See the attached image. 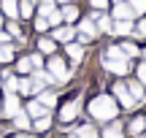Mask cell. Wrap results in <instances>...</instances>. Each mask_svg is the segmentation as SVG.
<instances>
[{
  "label": "cell",
  "instance_id": "e0dca14e",
  "mask_svg": "<svg viewBox=\"0 0 146 138\" xmlns=\"http://www.w3.org/2000/svg\"><path fill=\"white\" fill-rule=\"evenodd\" d=\"M16 111H22L19 98H16V92H8V95H5V117H14Z\"/></svg>",
  "mask_w": 146,
  "mask_h": 138
},
{
  "label": "cell",
  "instance_id": "7a4b0ae2",
  "mask_svg": "<svg viewBox=\"0 0 146 138\" xmlns=\"http://www.w3.org/2000/svg\"><path fill=\"white\" fill-rule=\"evenodd\" d=\"M89 117L98 119V122H111V119H116V114H119V103H116L114 95H98L89 100L87 106Z\"/></svg>",
  "mask_w": 146,
  "mask_h": 138
},
{
  "label": "cell",
  "instance_id": "f1b7e54d",
  "mask_svg": "<svg viewBox=\"0 0 146 138\" xmlns=\"http://www.w3.org/2000/svg\"><path fill=\"white\" fill-rule=\"evenodd\" d=\"M127 3H130V8H133L135 16H143L146 14V0H127Z\"/></svg>",
  "mask_w": 146,
  "mask_h": 138
},
{
  "label": "cell",
  "instance_id": "8d00e7d4",
  "mask_svg": "<svg viewBox=\"0 0 146 138\" xmlns=\"http://www.w3.org/2000/svg\"><path fill=\"white\" fill-rule=\"evenodd\" d=\"M54 3H57V5H65V3H70V0H54Z\"/></svg>",
  "mask_w": 146,
  "mask_h": 138
},
{
  "label": "cell",
  "instance_id": "484cf974",
  "mask_svg": "<svg viewBox=\"0 0 146 138\" xmlns=\"http://www.w3.org/2000/svg\"><path fill=\"white\" fill-rule=\"evenodd\" d=\"M5 33H8V35H14L16 41H22V43H25V33H22V27L16 25V19H11V22H8V30H5Z\"/></svg>",
  "mask_w": 146,
  "mask_h": 138
},
{
  "label": "cell",
  "instance_id": "7402d4cb",
  "mask_svg": "<svg viewBox=\"0 0 146 138\" xmlns=\"http://www.w3.org/2000/svg\"><path fill=\"white\" fill-rule=\"evenodd\" d=\"M38 103H43L46 108H52L54 103H57V95H54V92H49V90H46V92L41 90V92H38Z\"/></svg>",
  "mask_w": 146,
  "mask_h": 138
},
{
  "label": "cell",
  "instance_id": "836d02e7",
  "mask_svg": "<svg viewBox=\"0 0 146 138\" xmlns=\"http://www.w3.org/2000/svg\"><path fill=\"white\" fill-rule=\"evenodd\" d=\"M30 62H33V70H35V68H41V65H43V57H41V52L30 54Z\"/></svg>",
  "mask_w": 146,
  "mask_h": 138
},
{
  "label": "cell",
  "instance_id": "4fadbf2b",
  "mask_svg": "<svg viewBox=\"0 0 146 138\" xmlns=\"http://www.w3.org/2000/svg\"><path fill=\"white\" fill-rule=\"evenodd\" d=\"M38 52L46 54V57L49 54H57V41H54L52 35H41L38 38Z\"/></svg>",
  "mask_w": 146,
  "mask_h": 138
},
{
  "label": "cell",
  "instance_id": "5b68a950",
  "mask_svg": "<svg viewBox=\"0 0 146 138\" xmlns=\"http://www.w3.org/2000/svg\"><path fill=\"white\" fill-rule=\"evenodd\" d=\"M114 98L119 100V106H122V108H135V106H138V100L130 95L127 84H122V81H119V84H114Z\"/></svg>",
  "mask_w": 146,
  "mask_h": 138
},
{
  "label": "cell",
  "instance_id": "9c48e42d",
  "mask_svg": "<svg viewBox=\"0 0 146 138\" xmlns=\"http://www.w3.org/2000/svg\"><path fill=\"white\" fill-rule=\"evenodd\" d=\"M78 100H68L62 106V111H60V122L62 125H70V122H76V117H78Z\"/></svg>",
  "mask_w": 146,
  "mask_h": 138
},
{
  "label": "cell",
  "instance_id": "f546056e",
  "mask_svg": "<svg viewBox=\"0 0 146 138\" xmlns=\"http://www.w3.org/2000/svg\"><path fill=\"white\" fill-rule=\"evenodd\" d=\"M3 79H5V92H16V90H19V79H16V76L5 73Z\"/></svg>",
  "mask_w": 146,
  "mask_h": 138
},
{
  "label": "cell",
  "instance_id": "74e56055",
  "mask_svg": "<svg viewBox=\"0 0 146 138\" xmlns=\"http://www.w3.org/2000/svg\"><path fill=\"white\" fill-rule=\"evenodd\" d=\"M141 57H146V46H143V49H141Z\"/></svg>",
  "mask_w": 146,
  "mask_h": 138
},
{
  "label": "cell",
  "instance_id": "30bf717a",
  "mask_svg": "<svg viewBox=\"0 0 146 138\" xmlns=\"http://www.w3.org/2000/svg\"><path fill=\"white\" fill-rule=\"evenodd\" d=\"M62 46H65V54H68L73 62H81L84 54H87V46L78 43V41H68V43H62Z\"/></svg>",
  "mask_w": 146,
  "mask_h": 138
},
{
  "label": "cell",
  "instance_id": "d4e9b609",
  "mask_svg": "<svg viewBox=\"0 0 146 138\" xmlns=\"http://www.w3.org/2000/svg\"><path fill=\"white\" fill-rule=\"evenodd\" d=\"M33 127H35L38 133H46V130L52 127V119H49V114H43V117H38L35 122H33Z\"/></svg>",
  "mask_w": 146,
  "mask_h": 138
},
{
  "label": "cell",
  "instance_id": "cb8c5ba5",
  "mask_svg": "<svg viewBox=\"0 0 146 138\" xmlns=\"http://www.w3.org/2000/svg\"><path fill=\"white\" fill-rule=\"evenodd\" d=\"M143 127H146V119L143 117H135L130 125H127V130H130V135H138V133H143Z\"/></svg>",
  "mask_w": 146,
  "mask_h": 138
},
{
  "label": "cell",
  "instance_id": "8fae6325",
  "mask_svg": "<svg viewBox=\"0 0 146 138\" xmlns=\"http://www.w3.org/2000/svg\"><path fill=\"white\" fill-rule=\"evenodd\" d=\"M111 19H135V14H133L130 3L122 0V3H114V8H111Z\"/></svg>",
  "mask_w": 146,
  "mask_h": 138
},
{
  "label": "cell",
  "instance_id": "603a6c76",
  "mask_svg": "<svg viewBox=\"0 0 146 138\" xmlns=\"http://www.w3.org/2000/svg\"><path fill=\"white\" fill-rule=\"evenodd\" d=\"M14 125L19 130H27V127H30V117H27V111H16L14 114Z\"/></svg>",
  "mask_w": 146,
  "mask_h": 138
},
{
  "label": "cell",
  "instance_id": "60d3db41",
  "mask_svg": "<svg viewBox=\"0 0 146 138\" xmlns=\"http://www.w3.org/2000/svg\"><path fill=\"white\" fill-rule=\"evenodd\" d=\"M143 119H146V117H143Z\"/></svg>",
  "mask_w": 146,
  "mask_h": 138
},
{
  "label": "cell",
  "instance_id": "4316f807",
  "mask_svg": "<svg viewBox=\"0 0 146 138\" xmlns=\"http://www.w3.org/2000/svg\"><path fill=\"white\" fill-rule=\"evenodd\" d=\"M76 135H78V138H100V135H98V130H95L92 125H81V127L76 130Z\"/></svg>",
  "mask_w": 146,
  "mask_h": 138
},
{
  "label": "cell",
  "instance_id": "e575fe53",
  "mask_svg": "<svg viewBox=\"0 0 146 138\" xmlns=\"http://www.w3.org/2000/svg\"><path fill=\"white\" fill-rule=\"evenodd\" d=\"M138 81H141V84L146 87V62H141V65H138Z\"/></svg>",
  "mask_w": 146,
  "mask_h": 138
},
{
  "label": "cell",
  "instance_id": "ab89813d",
  "mask_svg": "<svg viewBox=\"0 0 146 138\" xmlns=\"http://www.w3.org/2000/svg\"><path fill=\"white\" fill-rule=\"evenodd\" d=\"M114 3H122V0H111V5H114Z\"/></svg>",
  "mask_w": 146,
  "mask_h": 138
},
{
  "label": "cell",
  "instance_id": "1f68e13d",
  "mask_svg": "<svg viewBox=\"0 0 146 138\" xmlns=\"http://www.w3.org/2000/svg\"><path fill=\"white\" fill-rule=\"evenodd\" d=\"M49 27H52V25H49V19H46V16L35 14V30H38V33H46Z\"/></svg>",
  "mask_w": 146,
  "mask_h": 138
},
{
  "label": "cell",
  "instance_id": "f35d334b",
  "mask_svg": "<svg viewBox=\"0 0 146 138\" xmlns=\"http://www.w3.org/2000/svg\"><path fill=\"white\" fill-rule=\"evenodd\" d=\"M68 138H78V135H76V133H70V135H68Z\"/></svg>",
  "mask_w": 146,
  "mask_h": 138
},
{
  "label": "cell",
  "instance_id": "7c38bea8",
  "mask_svg": "<svg viewBox=\"0 0 146 138\" xmlns=\"http://www.w3.org/2000/svg\"><path fill=\"white\" fill-rule=\"evenodd\" d=\"M95 25H98L100 35H111V30H114V19L108 16V11H100L98 19H95Z\"/></svg>",
  "mask_w": 146,
  "mask_h": 138
},
{
  "label": "cell",
  "instance_id": "83f0119b",
  "mask_svg": "<svg viewBox=\"0 0 146 138\" xmlns=\"http://www.w3.org/2000/svg\"><path fill=\"white\" fill-rule=\"evenodd\" d=\"M16 92H22V95H33V92H35L33 79H19V90H16Z\"/></svg>",
  "mask_w": 146,
  "mask_h": 138
},
{
  "label": "cell",
  "instance_id": "9a60e30c",
  "mask_svg": "<svg viewBox=\"0 0 146 138\" xmlns=\"http://www.w3.org/2000/svg\"><path fill=\"white\" fill-rule=\"evenodd\" d=\"M0 5L8 19H19V0H0Z\"/></svg>",
  "mask_w": 146,
  "mask_h": 138
},
{
  "label": "cell",
  "instance_id": "4dcf8cb0",
  "mask_svg": "<svg viewBox=\"0 0 146 138\" xmlns=\"http://www.w3.org/2000/svg\"><path fill=\"white\" fill-rule=\"evenodd\" d=\"M16 70H19V73H33V62H30V57H22L19 62H16Z\"/></svg>",
  "mask_w": 146,
  "mask_h": 138
},
{
  "label": "cell",
  "instance_id": "2e32d148",
  "mask_svg": "<svg viewBox=\"0 0 146 138\" xmlns=\"http://www.w3.org/2000/svg\"><path fill=\"white\" fill-rule=\"evenodd\" d=\"M122 133H125V127H122V122H116V119H111V122L106 125V130H103V138H122Z\"/></svg>",
  "mask_w": 146,
  "mask_h": 138
},
{
  "label": "cell",
  "instance_id": "8992f818",
  "mask_svg": "<svg viewBox=\"0 0 146 138\" xmlns=\"http://www.w3.org/2000/svg\"><path fill=\"white\" fill-rule=\"evenodd\" d=\"M52 38H54L57 43L76 41V27H73V25H65V22H62V25H57V27L52 30Z\"/></svg>",
  "mask_w": 146,
  "mask_h": 138
},
{
  "label": "cell",
  "instance_id": "44dd1931",
  "mask_svg": "<svg viewBox=\"0 0 146 138\" xmlns=\"http://www.w3.org/2000/svg\"><path fill=\"white\" fill-rule=\"evenodd\" d=\"M14 60V46H11V41L0 43V62H11Z\"/></svg>",
  "mask_w": 146,
  "mask_h": 138
},
{
  "label": "cell",
  "instance_id": "ba28073f",
  "mask_svg": "<svg viewBox=\"0 0 146 138\" xmlns=\"http://www.w3.org/2000/svg\"><path fill=\"white\" fill-rule=\"evenodd\" d=\"M133 27H135V19H114V30H111V35L130 38L133 35Z\"/></svg>",
  "mask_w": 146,
  "mask_h": 138
},
{
  "label": "cell",
  "instance_id": "ffe728a7",
  "mask_svg": "<svg viewBox=\"0 0 146 138\" xmlns=\"http://www.w3.org/2000/svg\"><path fill=\"white\" fill-rule=\"evenodd\" d=\"M127 90H130V95L135 98L138 103H141V100H146V98H143V84H141L138 79H127Z\"/></svg>",
  "mask_w": 146,
  "mask_h": 138
},
{
  "label": "cell",
  "instance_id": "ac0fdd59",
  "mask_svg": "<svg viewBox=\"0 0 146 138\" xmlns=\"http://www.w3.org/2000/svg\"><path fill=\"white\" fill-rule=\"evenodd\" d=\"M35 16V3L33 0H19V19H33Z\"/></svg>",
  "mask_w": 146,
  "mask_h": 138
},
{
  "label": "cell",
  "instance_id": "5bb4252c",
  "mask_svg": "<svg viewBox=\"0 0 146 138\" xmlns=\"http://www.w3.org/2000/svg\"><path fill=\"white\" fill-rule=\"evenodd\" d=\"M119 49H122V52H125L130 60H133V57H141V46H138L135 38H127V41H122V43H119Z\"/></svg>",
  "mask_w": 146,
  "mask_h": 138
},
{
  "label": "cell",
  "instance_id": "277c9868",
  "mask_svg": "<svg viewBox=\"0 0 146 138\" xmlns=\"http://www.w3.org/2000/svg\"><path fill=\"white\" fill-rule=\"evenodd\" d=\"M46 70L52 73V79H54V81H60V84H68V81H70V68L65 65V60L60 57V54H49Z\"/></svg>",
  "mask_w": 146,
  "mask_h": 138
},
{
  "label": "cell",
  "instance_id": "d6a6232c",
  "mask_svg": "<svg viewBox=\"0 0 146 138\" xmlns=\"http://www.w3.org/2000/svg\"><path fill=\"white\" fill-rule=\"evenodd\" d=\"M111 0H89V8L92 11H108Z\"/></svg>",
  "mask_w": 146,
  "mask_h": 138
},
{
  "label": "cell",
  "instance_id": "52a82bcc",
  "mask_svg": "<svg viewBox=\"0 0 146 138\" xmlns=\"http://www.w3.org/2000/svg\"><path fill=\"white\" fill-rule=\"evenodd\" d=\"M60 14H62V22L65 25H76L78 19H81V8H78L76 3H65V5H60Z\"/></svg>",
  "mask_w": 146,
  "mask_h": 138
},
{
  "label": "cell",
  "instance_id": "d590c367",
  "mask_svg": "<svg viewBox=\"0 0 146 138\" xmlns=\"http://www.w3.org/2000/svg\"><path fill=\"white\" fill-rule=\"evenodd\" d=\"M5 41H11V35H8L5 30H0V43H5Z\"/></svg>",
  "mask_w": 146,
  "mask_h": 138
},
{
  "label": "cell",
  "instance_id": "d6986e66",
  "mask_svg": "<svg viewBox=\"0 0 146 138\" xmlns=\"http://www.w3.org/2000/svg\"><path fill=\"white\" fill-rule=\"evenodd\" d=\"M43 114H49V108L43 106V103H38V100H30V103H27V117L38 119V117H43Z\"/></svg>",
  "mask_w": 146,
  "mask_h": 138
},
{
  "label": "cell",
  "instance_id": "3957f363",
  "mask_svg": "<svg viewBox=\"0 0 146 138\" xmlns=\"http://www.w3.org/2000/svg\"><path fill=\"white\" fill-rule=\"evenodd\" d=\"M73 27H76V41L84 43V46H89V43H95L100 38V30H98V25H95L92 16H81Z\"/></svg>",
  "mask_w": 146,
  "mask_h": 138
},
{
  "label": "cell",
  "instance_id": "6da1fadb",
  "mask_svg": "<svg viewBox=\"0 0 146 138\" xmlns=\"http://www.w3.org/2000/svg\"><path fill=\"white\" fill-rule=\"evenodd\" d=\"M100 62H103V68L108 70V73L127 76V73H130V62H133V60L119 49V43H111V46L103 49V60H100Z\"/></svg>",
  "mask_w": 146,
  "mask_h": 138
}]
</instances>
